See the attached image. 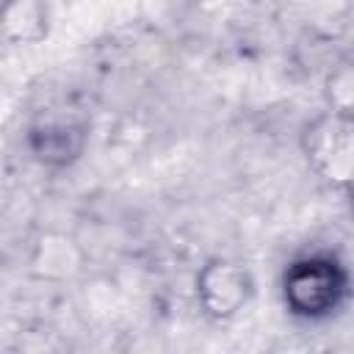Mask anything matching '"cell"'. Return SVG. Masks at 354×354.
<instances>
[{"mask_svg":"<svg viewBox=\"0 0 354 354\" xmlns=\"http://www.w3.org/2000/svg\"><path fill=\"white\" fill-rule=\"evenodd\" d=\"M304 152L313 169L329 180L348 185L351 177V119L346 111H329L304 133Z\"/></svg>","mask_w":354,"mask_h":354,"instance_id":"obj_2","label":"cell"},{"mask_svg":"<svg viewBox=\"0 0 354 354\" xmlns=\"http://www.w3.org/2000/svg\"><path fill=\"white\" fill-rule=\"evenodd\" d=\"M351 277L332 252H307L293 257L279 279L285 310L299 321H326L348 301Z\"/></svg>","mask_w":354,"mask_h":354,"instance_id":"obj_1","label":"cell"},{"mask_svg":"<svg viewBox=\"0 0 354 354\" xmlns=\"http://www.w3.org/2000/svg\"><path fill=\"white\" fill-rule=\"evenodd\" d=\"M28 147L41 166L64 169L80 158L86 147V127L77 122H66V119H50V122L30 127Z\"/></svg>","mask_w":354,"mask_h":354,"instance_id":"obj_4","label":"cell"},{"mask_svg":"<svg viewBox=\"0 0 354 354\" xmlns=\"http://www.w3.org/2000/svg\"><path fill=\"white\" fill-rule=\"evenodd\" d=\"M252 296L249 271L227 257L207 260L196 274V301L213 321H227L238 315Z\"/></svg>","mask_w":354,"mask_h":354,"instance_id":"obj_3","label":"cell"}]
</instances>
